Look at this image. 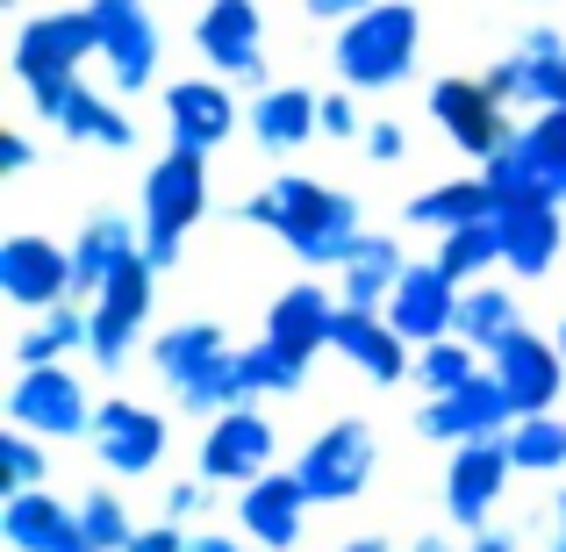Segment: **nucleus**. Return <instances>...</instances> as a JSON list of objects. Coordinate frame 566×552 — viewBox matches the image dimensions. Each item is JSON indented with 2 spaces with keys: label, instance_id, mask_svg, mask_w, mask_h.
I'll return each mask as SVG.
<instances>
[{
  "label": "nucleus",
  "instance_id": "obj_1",
  "mask_svg": "<svg viewBox=\"0 0 566 552\" xmlns=\"http://www.w3.org/2000/svg\"><path fill=\"white\" fill-rule=\"evenodd\" d=\"M237 216H244L251 230H273L308 273H337V265L352 259V244L366 237L359 201H352L345 187L308 180V173H273V180L251 194Z\"/></svg>",
  "mask_w": 566,
  "mask_h": 552
},
{
  "label": "nucleus",
  "instance_id": "obj_2",
  "mask_svg": "<svg viewBox=\"0 0 566 552\" xmlns=\"http://www.w3.org/2000/svg\"><path fill=\"white\" fill-rule=\"evenodd\" d=\"M416 51H423V8L416 0H374L366 14H352L331 43V72L352 94H387L416 72Z\"/></svg>",
  "mask_w": 566,
  "mask_h": 552
},
{
  "label": "nucleus",
  "instance_id": "obj_3",
  "mask_svg": "<svg viewBox=\"0 0 566 552\" xmlns=\"http://www.w3.org/2000/svg\"><path fill=\"white\" fill-rule=\"evenodd\" d=\"M201 216H208V158L166 144V158L144 173V216H137L151 273H172V265H180V244Z\"/></svg>",
  "mask_w": 566,
  "mask_h": 552
},
{
  "label": "nucleus",
  "instance_id": "obj_4",
  "mask_svg": "<svg viewBox=\"0 0 566 552\" xmlns=\"http://www.w3.org/2000/svg\"><path fill=\"white\" fill-rule=\"evenodd\" d=\"M86 58H101L94 8H43V14H29V22L14 29L8 65H14V80H22V94L43 101V94H57L65 80H80Z\"/></svg>",
  "mask_w": 566,
  "mask_h": 552
},
{
  "label": "nucleus",
  "instance_id": "obj_5",
  "mask_svg": "<svg viewBox=\"0 0 566 552\" xmlns=\"http://www.w3.org/2000/svg\"><path fill=\"white\" fill-rule=\"evenodd\" d=\"M374 467H380V438H374L366 416H337V424H323L316 438L294 452V473H302V488H308L316 510L359 502L366 488H374Z\"/></svg>",
  "mask_w": 566,
  "mask_h": 552
},
{
  "label": "nucleus",
  "instance_id": "obj_6",
  "mask_svg": "<svg viewBox=\"0 0 566 552\" xmlns=\"http://www.w3.org/2000/svg\"><path fill=\"white\" fill-rule=\"evenodd\" d=\"M94 409L101 402L86 395V381L72 366H22L8 387V424L29 430V438H94Z\"/></svg>",
  "mask_w": 566,
  "mask_h": 552
},
{
  "label": "nucleus",
  "instance_id": "obj_7",
  "mask_svg": "<svg viewBox=\"0 0 566 552\" xmlns=\"http://www.w3.org/2000/svg\"><path fill=\"white\" fill-rule=\"evenodd\" d=\"M430 123H438L444 144H459V152L481 158V166L516 137V108H510V101H502L488 80H467V72H444V80H430Z\"/></svg>",
  "mask_w": 566,
  "mask_h": 552
},
{
  "label": "nucleus",
  "instance_id": "obj_8",
  "mask_svg": "<svg viewBox=\"0 0 566 552\" xmlns=\"http://www.w3.org/2000/svg\"><path fill=\"white\" fill-rule=\"evenodd\" d=\"M151 302H158V273H151V259H144V251L94 294V302H86V309H94L86 360H94L101 373H123L129 366V352L144 345V323H151Z\"/></svg>",
  "mask_w": 566,
  "mask_h": 552
},
{
  "label": "nucleus",
  "instance_id": "obj_9",
  "mask_svg": "<svg viewBox=\"0 0 566 552\" xmlns=\"http://www.w3.org/2000/svg\"><path fill=\"white\" fill-rule=\"evenodd\" d=\"M273 467H280V430H273V416H265L259 402L216 416V424L201 430V452H193V473L216 481V488H251Z\"/></svg>",
  "mask_w": 566,
  "mask_h": 552
},
{
  "label": "nucleus",
  "instance_id": "obj_10",
  "mask_svg": "<svg viewBox=\"0 0 566 552\" xmlns=\"http://www.w3.org/2000/svg\"><path fill=\"white\" fill-rule=\"evenodd\" d=\"M86 8H94V29H101V58H94V65H108L115 94H144V86H158L166 37H158L151 8H144V0H86Z\"/></svg>",
  "mask_w": 566,
  "mask_h": 552
},
{
  "label": "nucleus",
  "instance_id": "obj_11",
  "mask_svg": "<svg viewBox=\"0 0 566 552\" xmlns=\"http://www.w3.org/2000/svg\"><path fill=\"white\" fill-rule=\"evenodd\" d=\"M193 51L208 58L216 80L273 86L265 80V14H259V0H208V8L193 14Z\"/></svg>",
  "mask_w": 566,
  "mask_h": 552
},
{
  "label": "nucleus",
  "instance_id": "obj_12",
  "mask_svg": "<svg viewBox=\"0 0 566 552\" xmlns=\"http://www.w3.org/2000/svg\"><path fill=\"white\" fill-rule=\"evenodd\" d=\"M488 373L502 381V395H510L516 416H545V409H559V395H566V352H559V337H538L531 323H524V331H510L495 352H488Z\"/></svg>",
  "mask_w": 566,
  "mask_h": 552
},
{
  "label": "nucleus",
  "instance_id": "obj_13",
  "mask_svg": "<svg viewBox=\"0 0 566 552\" xmlns=\"http://www.w3.org/2000/svg\"><path fill=\"white\" fill-rule=\"evenodd\" d=\"M510 473H516V459H510L502 438L452 445V459H444V524L452 531H488V517H495Z\"/></svg>",
  "mask_w": 566,
  "mask_h": 552
},
{
  "label": "nucleus",
  "instance_id": "obj_14",
  "mask_svg": "<svg viewBox=\"0 0 566 552\" xmlns=\"http://www.w3.org/2000/svg\"><path fill=\"white\" fill-rule=\"evenodd\" d=\"M166 416L158 409H144V402H129V395H115V402H101L94 409V459L115 473V481H144V473H158V459H166Z\"/></svg>",
  "mask_w": 566,
  "mask_h": 552
},
{
  "label": "nucleus",
  "instance_id": "obj_15",
  "mask_svg": "<svg viewBox=\"0 0 566 552\" xmlns=\"http://www.w3.org/2000/svg\"><path fill=\"white\" fill-rule=\"evenodd\" d=\"M0 294L14 309H29V316L72 302V244H57L43 230H14L0 244Z\"/></svg>",
  "mask_w": 566,
  "mask_h": 552
},
{
  "label": "nucleus",
  "instance_id": "obj_16",
  "mask_svg": "<svg viewBox=\"0 0 566 552\" xmlns=\"http://www.w3.org/2000/svg\"><path fill=\"white\" fill-rule=\"evenodd\" d=\"M244 129V101L230 94V80H172L166 86V144H180V152H222V144Z\"/></svg>",
  "mask_w": 566,
  "mask_h": 552
},
{
  "label": "nucleus",
  "instance_id": "obj_17",
  "mask_svg": "<svg viewBox=\"0 0 566 552\" xmlns=\"http://www.w3.org/2000/svg\"><path fill=\"white\" fill-rule=\"evenodd\" d=\"M516 424L510 395H502L495 373H473L467 387H452V395H430L423 409H416V430H423L430 445H473V438H502V430Z\"/></svg>",
  "mask_w": 566,
  "mask_h": 552
},
{
  "label": "nucleus",
  "instance_id": "obj_18",
  "mask_svg": "<svg viewBox=\"0 0 566 552\" xmlns=\"http://www.w3.org/2000/svg\"><path fill=\"white\" fill-rule=\"evenodd\" d=\"M459 294L467 288H459L438 259H409V273H401V288L387 294L380 316L423 352V345H438V337H459Z\"/></svg>",
  "mask_w": 566,
  "mask_h": 552
},
{
  "label": "nucleus",
  "instance_id": "obj_19",
  "mask_svg": "<svg viewBox=\"0 0 566 552\" xmlns=\"http://www.w3.org/2000/svg\"><path fill=\"white\" fill-rule=\"evenodd\" d=\"M308 510H316V502H308V488H302L294 467H273L251 488H237V531H244L251 545H265V552H294L302 545Z\"/></svg>",
  "mask_w": 566,
  "mask_h": 552
},
{
  "label": "nucleus",
  "instance_id": "obj_20",
  "mask_svg": "<svg viewBox=\"0 0 566 552\" xmlns=\"http://www.w3.org/2000/svg\"><path fill=\"white\" fill-rule=\"evenodd\" d=\"M0 539L14 552H94L80 524V502H57V488H14L0 496Z\"/></svg>",
  "mask_w": 566,
  "mask_h": 552
},
{
  "label": "nucleus",
  "instance_id": "obj_21",
  "mask_svg": "<svg viewBox=\"0 0 566 552\" xmlns=\"http://www.w3.org/2000/svg\"><path fill=\"white\" fill-rule=\"evenodd\" d=\"M331 352H337L345 366H359L374 387H401V381H416V345L380 316V309H337V337H331Z\"/></svg>",
  "mask_w": 566,
  "mask_h": 552
},
{
  "label": "nucleus",
  "instance_id": "obj_22",
  "mask_svg": "<svg viewBox=\"0 0 566 552\" xmlns=\"http://www.w3.org/2000/svg\"><path fill=\"white\" fill-rule=\"evenodd\" d=\"M244 129L251 144H259L265 158H294L308 137H323V94H308V86H259L244 108Z\"/></svg>",
  "mask_w": 566,
  "mask_h": 552
},
{
  "label": "nucleus",
  "instance_id": "obj_23",
  "mask_svg": "<svg viewBox=\"0 0 566 552\" xmlns=\"http://www.w3.org/2000/svg\"><path fill=\"white\" fill-rule=\"evenodd\" d=\"M559 244H566V208L531 194V201H502V265L516 280H545L559 265Z\"/></svg>",
  "mask_w": 566,
  "mask_h": 552
},
{
  "label": "nucleus",
  "instance_id": "obj_24",
  "mask_svg": "<svg viewBox=\"0 0 566 552\" xmlns=\"http://www.w3.org/2000/svg\"><path fill=\"white\" fill-rule=\"evenodd\" d=\"M36 115L57 129V137H72V144H101V152H129V144H137V123H129L108 94H94L86 80H65L57 94H43Z\"/></svg>",
  "mask_w": 566,
  "mask_h": 552
},
{
  "label": "nucleus",
  "instance_id": "obj_25",
  "mask_svg": "<svg viewBox=\"0 0 566 552\" xmlns=\"http://www.w3.org/2000/svg\"><path fill=\"white\" fill-rule=\"evenodd\" d=\"M137 251H144V222L115 216V208L86 216V230L72 237V302H94V294L108 288V280L123 273Z\"/></svg>",
  "mask_w": 566,
  "mask_h": 552
},
{
  "label": "nucleus",
  "instance_id": "obj_26",
  "mask_svg": "<svg viewBox=\"0 0 566 552\" xmlns=\"http://www.w3.org/2000/svg\"><path fill=\"white\" fill-rule=\"evenodd\" d=\"M337 309H345V302H337L331 288L294 280V288H280L273 309H265V337L287 345L294 360H316V352H331V337H337Z\"/></svg>",
  "mask_w": 566,
  "mask_h": 552
},
{
  "label": "nucleus",
  "instance_id": "obj_27",
  "mask_svg": "<svg viewBox=\"0 0 566 552\" xmlns=\"http://www.w3.org/2000/svg\"><path fill=\"white\" fill-rule=\"evenodd\" d=\"M401 273H409L401 237L366 230L359 244H352V259L337 265V302H345V309H387V294L401 288Z\"/></svg>",
  "mask_w": 566,
  "mask_h": 552
},
{
  "label": "nucleus",
  "instance_id": "obj_28",
  "mask_svg": "<svg viewBox=\"0 0 566 552\" xmlns=\"http://www.w3.org/2000/svg\"><path fill=\"white\" fill-rule=\"evenodd\" d=\"M222 352H230V331H222V323H208V316H187V323H172V331L151 337V373L172 387V395H180V387L201 381Z\"/></svg>",
  "mask_w": 566,
  "mask_h": 552
},
{
  "label": "nucleus",
  "instance_id": "obj_29",
  "mask_svg": "<svg viewBox=\"0 0 566 552\" xmlns=\"http://www.w3.org/2000/svg\"><path fill=\"white\" fill-rule=\"evenodd\" d=\"M495 187L481 180V173H452V180H438V187H423L409 201V222L416 230H459V222H481V216H495Z\"/></svg>",
  "mask_w": 566,
  "mask_h": 552
},
{
  "label": "nucleus",
  "instance_id": "obj_30",
  "mask_svg": "<svg viewBox=\"0 0 566 552\" xmlns=\"http://www.w3.org/2000/svg\"><path fill=\"white\" fill-rule=\"evenodd\" d=\"M86 337H94V309L86 302L43 309V316L14 337V373L22 366H65V352H86Z\"/></svg>",
  "mask_w": 566,
  "mask_h": 552
},
{
  "label": "nucleus",
  "instance_id": "obj_31",
  "mask_svg": "<svg viewBox=\"0 0 566 552\" xmlns=\"http://www.w3.org/2000/svg\"><path fill=\"white\" fill-rule=\"evenodd\" d=\"M430 259H438L444 273L459 280V288H473L481 273H495V265H502V208H495V216H481V222H459V230H444Z\"/></svg>",
  "mask_w": 566,
  "mask_h": 552
},
{
  "label": "nucleus",
  "instance_id": "obj_32",
  "mask_svg": "<svg viewBox=\"0 0 566 552\" xmlns=\"http://www.w3.org/2000/svg\"><path fill=\"white\" fill-rule=\"evenodd\" d=\"M244 402H259V395H251V373H244V352H222V360L208 366L201 381H187V387H180V409H187V416H201V424H216V416L244 409Z\"/></svg>",
  "mask_w": 566,
  "mask_h": 552
},
{
  "label": "nucleus",
  "instance_id": "obj_33",
  "mask_svg": "<svg viewBox=\"0 0 566 552\" xmlns=\"http://www.w3.org/2000/svg\"><path fill=\"white\" fill-rule=\"evenodd\" d=\"M510 331H524V309H516V288H467L459 294V337L481 352H495Z\"/></svg>",
  "mask_w": 566,
  "mask_h": 552
},
{
  "label": "nucleus",
  "instance_id": "obj_34",
  "mask_svg": "<svg viewBox=\"0 0 566 552\" xmlns=\"http://www.w3.org/2000/svg\"><path fill=\"white\" fill-rule=\"evenodd\" d=\"M502 445H510L516 473H559V467H566V416H559V409L516 416V424L502 430Z\"/></svg>",
  "mask_w": 566,
  "mask_h": 552
},
{
  "label": "nucleus",
  "instance_id": "obj_35",
  "mask_svg": "<svg viewBox=\"0 0 566 552\" xmlns=\"http://www.w3.org/2000/svg\"><path fill=\"white\" fill-rule=\"evenodd\" d=\"M524 152H531V180L545 201L566 208V108H538L524 123Z\"/></svg>",
  "mask_w": 566,
  "mask_h": 552
},
{
  "label": "nucleus",
  "instance_id": "obj_36",
  "mask_svg": "<svg viewBox=\"0 0 566 552\" xmlns=\"http://www.w3.org/2000/svg\"><path fill=\"white\" fill-rule=\"evenodd\" d=\"M481 366H488L481 345H467V337H438V345L416 352V387H423V395H452V387H467Z\"/></svg>",
  "mask_w": 566,
  "mask_h": 552
},
{
  "label": "nucleus",
  "instance_id": "obj_37",
  "mask_svg": "<svg viewBox=\"0 0 566 552\" xmlns=\"http://www.w3.org/2000/svg\"><path fill=\"white\" fill-rule=\"evenodd\" d=\"M244 373H251V395H259V402H287V395H302L308 360H294L287 345L259 337V345H244Z\"/></svg>",
  "mask_w": 566,
  "mask_h": 552
},
{
  "label": "nucleus",
  "instance_id": "obj_38",
  "mask_svg": "<svg viewBox=\"0 0 566 552\" xmlns=\"http://www.w3.org/2000/svg\"><path fill=\"white\" fill-rule=\"evenodd\" d=\"M14 488H51V438H29V430H0V496Z\"/></svg>",
  "mask_w": 566,
  "mask_h": 552
},
{
  "label": "nucleus",
  "instance_id": "obj_39",
  "mask_svg": "<svg viewBox=\"0 0 566 552\" xmlns=\"http://www.w3.org/2000/svg\"><path fill=\"white\" fill-rule=\"evenodd\" d=\"M80 524H86V545L94 552H129V539H137V517L123 510L115 488H94V496L80 502Z\"/></svg>",
  "mask_w": 566,
  "mask_h": 552
},
{
  "label": "nucleus",
  "instance_id": "obj_40",
  "mask_svg": "<svg viewBox=\"0 0 566 552\" xmlns=\"http://www.w3.org/2000/svg\"><path fill=\"white\" fill-rule=\"evenodd\" d=\"M366 123H374V115L359 108V94H352V86L323 94V137H337V144H359V137H366Z\"/></svg>",
  "mask_w": 566,
  "mask_h": 552
},
{
  "label": "nucleus",
  "instance_id": "obj_41",
  "mask_svg": "<svg viewBox=\"0 0 566 552\" xmlns=\"http://www.w3.org/2000/svg\"><path fill=\"white\" fill-rule=\"evenodd\" d=\"M359 144H366V158H374V166H401V158H409V129H401L395 115H374Z\"/></svg>",
  "mask_w": 566,
  "mask_h": 552
},
{
  "label": "nucleus",
  "instance_id": "obj_42",
  "mask_svg": "<svg viewBox=\"0 0 566 552\" xmlns=\"http://www.w3.org/2000/svg\"><path fill=\"white\" fill-rule=\"evenodd\" d=\"M208 496H216V481L187 473V481L166 488V510H158V517H172V524H193V517H208Z\"/></svg>",
  "mask_w": 566,
  "mask_h": 552
},
{
  "label": "nucleus",
  "instance_id": "obj_43",
  "mask_svg": "<svg viewBox=\"0 0 566 552\" xmlns=\"http://www.w3.org/2000/svg\"><path fill=\"white\" fill-rule=\"evenodd\" d=\"M129 552H193V531H187V524H172V517H151V524H137Z\"/></svg>",
  "mask_w": 566,
  "mask_h": 552
},
{
  "label": "nucleus",
  "instance_id": "obj_44",
  "mask_svg": "<svg viewBox=\"0 0 566 552\" xmlns=\"http://www.w3.org/2000/svg\"><path fill=\"white\" fill-rule=\"evenodd\" d=\"M538 108H566V58H538Z\"/></svg>",
  "mask_w": 566,
  "mask_h": 552
},
{
  "label": "nucleus",
  "instance_id": "obj_45",
  "mask_svg": "<svg viewBox=\"0 0 566 552\" xmlns=\"http://www.w3.org/2000/svg\"><path fill=\"white\" fill-rule=\"evenodd\" d=\"M29 166H36V144H29L22 129H8V137H0V173L14 180V173H29Z\"/></svg>",
  "mask_w": 566,
  "mask_h": 552
},
{
  "label": "nucleus",
  "instance_id": "obj_46",
  "mask_svg": "<svg viewBox=\"0 0 566 552\" xmlns=\"http://www.w3.org/2000/svg\"><path fill=\"white\" fill-rule=\"evenodd\" d=\"M516 51H531V58H566V37H559V29H524V37H516Z\"/></svg>",
  "mask_w": 566,
  "mask_h": 552
},
{
  "label": "nucleus",
  "instance_id": "obj_47",
  "mask_svg": "<svg viewBox=\"0 0 566 552\" xmlns=\"http://www.w3.org/2000/svg\"><path fill=\"white\" fill-rule=\"evenodd\" d=\"M302 8L316 14V22H337V29H345L352 14H366V8H374V0H302Z\"/></svg>",
  "mask_w": 566,
  "mask_h": 552
},
{
  "label": "nucleus",
  "instance_id": "obj_48",
  "mask_svg": "<svg viewBox=\"0 0 566 552\" xmlns=\"http://www.w3.org/2000/svg\"><path fill=\"white\" fill-rule=\"evenodd\" d=\"M193 552H265V545H251L244 531H193Z\"/></svg>",
  "mask_w": 566,
  "mask_h": 552
},
{
  "label": "nucleus",
  "instance_id": "obj_49",
  "mask_svg": "<svg viewBox=\"0 0 566 552\" xmlns=\"http://www.w3.org/2000/svg\"><path fill=\"white\" fill-rule=\"evenodd\" d=\"M467 552H524V545H516L510 531H473V545H467Z\"/></svg>",
  "mask_w": 566,
  "mask_h": 552
},
{
  "label": "nucleus",
  "instance_id": "obj_50",
  "mask_svg": "<svg viewBox=\"0 0 566 552\" xmlns=\"http://www.w3.org/2000/svg\"><path fill=\"white\" fill-rule=\"evenodd\" d=\"M409 552H459L452 531H423V539H409Z\"/></svg>",
  "mask_w": 566,
  "mask_h": 552
},
{
  "label": "nucleus",
  "instance_id": "obj_51",
  "mask_svg": "<svg viewBox=\"0 0 566 552\" xmlns=\"http://www.w3.org/2000/svg\"><path fill=\"white\" fill-rule=\"evenodd\" d=\"M337 552H395V545H387V539H345Z\"/></svg>",
  "mask_w": 566,
  "mask_h": 552
},
{
  "label": "nucleus",
  "instance_id": "obj_52",
  "mask_svg": "<svg viewBox=\"0 0 566 552\" xmlns=\"http://www.w3.org/2000/svg\"><path fill=\"white\" fill-rule=\"evenodd\" d=\"M553 531H566V488L553 496Z\"/></svg>",
  "mask_w": 566,
  "mask_h": 552
},
{
  "label": "nucleus",
  "instance_id": "obj_53",
  "mask_svg": "<svg viewBox=\"0 0 566 552\" xmlns=\"http://www.w3.org/2000/svg\"><path fill=\"white\" fill-rule=\"evenodd\" d=\"M553 337H559V352H566V316H559V331H553Z\"/></svg>",
  "mask_w": 566,
  "mask_h": 552
}]
</instances>
